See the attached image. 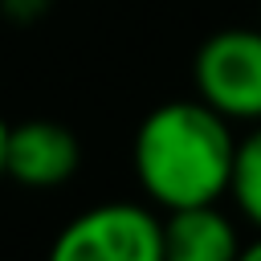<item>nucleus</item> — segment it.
Wrapping results in <instances>:
<instances>
[{
    "instance_id": "obj_9",
    "label": "nucleus",
    "mask_w": 261,
    "mask_h": 261,
    "mask_svg": "<svg viewBox=\"0 0 261 261\" xmlns=\"http://www.w3.org/2000/svg\"><path fill=\"white\" fill-rule=\"evenodd\" d=\"M4 143H8V122L0 118V179H4Z\"/></svg>"
},
{
    "instance_id": "obj_3",
    "label": "nucleus",
    "mask_w": 261,
    "mask_h": 261,
    "mask_svg": "<svg viewBox=\"0 0 261 261\" xmlns=\"http://www.w3.org/2000/svg\"><path fill=\"white\" fill-rule=\"evenodd\" d=\"M196 98L228 122H261V29H220L192 61Z\"/></svg>"
},
{
    "instance_id": "obj_8",
    "label": "nucleus",
    "mask_w": 261,
    "mask_h": 261,
    "mask_svg": "<svg viewBox=\"0 0 261 261\" xmlns=\"http://www.w3.org/2000/svg\"><path fill=\"white\" fill-rule=\"evenodd\" d=\"M237 261H261V232H257L253 241H241V253H237Z\"/></svg>"
},
{
    "instance_id": "obj_2",
    "label": "nucleus",
    "mask_w": 261,
    "mask_h": 261,
    "mask_svg": "<svg viewBox=\"0 0 261 261\" xmlns=\"http://www.w3.org/2000/svg\"><path fill=\"white\" fill-rule=\"evenodd\" d=\"M45 261H163V220L143 204H98L77 212Z\"/></svg>"
},
{
    "instance_id": "obj_6",
    "label": "nucleus",
    "mask_w": 261,
    "mask_h": 261,
    "mask_svg": "<svg viewBox=\"0 0 261 261\" xmlns=\"http://www.w3.org/2000/svg\"><path fill=\"white\" fill-rule=\"evenodd\" d=\"M228 196L241 208V216L261 232V122L237 139L232 155V175H228Z\"/></svg>"
},
{
    "instance_id": "obj_5",
    "label": "nucleus",
    "mask_w": 261,
    "mask_h": 261,
    "mask_svg": "<svg viewBox=\"0 0 261 261\" xmlns=\"http://www.w3.org/2000/svg\"><path fill=\"white\" fill-rule=\"evenodd\" d=\"M241 232L216 204L171 208L163 220V261H237Z\"/></svg>"
},
{
    "instance_id": "obj_4",
    "label": "nucleus",
    "mask_w": 261,
    "mask_h": 261,
    "mask_svg": "<svg viewBox=\"0 0 261 261\" xmlns=\"http://www.w3.org/2000/svg\"><path fill=\"white\" fill-rule=\"evenodd\" d=\"M82 163V143L65 122L53 118H24L8 126L4 143V175L24 188H57L73 179Z\"/></svg>"
},
{
    "instance_id": "obj_1",
    "label": "nucleus",
    "mask_w": 261,
    "mask_h": 261,
    "mask_svg": "<svg viewBox=\"0 0 261 261\" xmlns=\"http://www.w3.org/2000/svg\"><path fill=\"white\" fill-rule=\"evenodd\" d=\"M237 139L228 118L204 106L200 98H175L155 106L130 147L135 179L159 208H192L216 204L228 196Z\"/></svg>"
},
{
    "instance_id": "obj_7",
    "label": "nucleus",
    "mask_w": 261,
    "mask_h": 261,
    "mask_svg": "<svg viewBox=\"0 0 261 261\" xmlns=\"http://www.w3.org/2000/svg\"><path fill=\"white\" fill-rule=\"evenodd\" d=\"M0 12L16 24H29V20H41L49 12V0H0Z\"/></svg>"
}]
</instances>
